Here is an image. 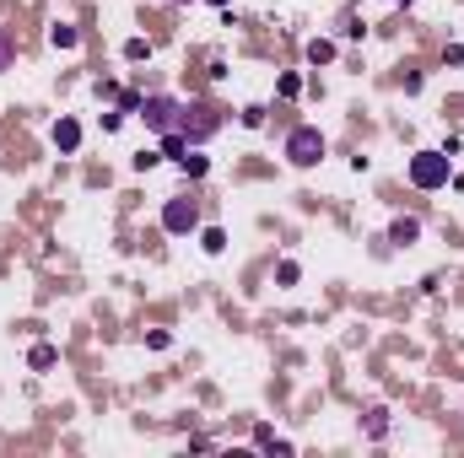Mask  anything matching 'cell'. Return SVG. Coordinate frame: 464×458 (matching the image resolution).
Instances as JSON below:
<instances>
[{
    "instance_id": "6da1fadb",
    "label": "cell",
    "mask_w": 464,
    "mask_h": 458,
    "mask_svg": "<svg viewBox=\"0 0 464 458\" xmlns=\"http://www.w3.org/2000/svg\"><path fill=\"white\" fill-rule=\"evenodd\" d=\"M318 157H324V135H318L313 124H297V130L286 135V162H292V168H313Z\"/></svg>"
},
{
    "instance_id": "7a4b0ae2",
    "label": "cell",
    "mask_w": 464,
    "mask_h": 458,
    "mask_svg": "<svg viewBox=\"0 0 464 458\" xmlns=\"http://www.w3.org/2000/svg\"><path fill=\"white\" fill-rule=\"evenodd\" d=\"M410 183L415 189H443V183H448V151H415L410 157Z\"/></svg>"
},
{
    "instance_id": "3957f363",
    "label": "cell",
    "mask_w": 464,
    "mask_h": 458,
    "mask_svg": "<svg viewBox=\"0 0 464 458\" xmlns=\"http://www.w3.org/2000/svg\"><path fill=\"white\" fill-rule=\"evenodd\" d=\"M195 221H200V205H195V200H168V205H162V227H168L173 238L195 232Z\"/></svg>"
},
{
    "instance_id": "277c9868",
    "label": "cell",
    "mask_w": 464,
    "mask_h": 458,
    "mask_svg": "<svg viewBox=\"0 0 464 458\" xmlns=\"http://www.w3.org/2000/svg\"><path fill=\"white\" fill-rule=\"evenodd\" d=\"M141 113H146V124H151V130H173V113H183L178 108V103H173V97H146V103H141Z\"/></svg>"
},
{
    "instance_id": "5b68a950",
    "label": "cell",
    "mask_w": 464,
    "mask_h": 458,
    "mask_svg": "<svg viewBox=\"0 0 464 458\" xmlns=\"http://www.w3.org/2000/svg\"><path fill=\"white\" fill-rule=\"evenodd\" d=\"M216 130V113L211 108H183V141H206Z\"/></svg>"
},
{
    "instance_id": "8992f818",
    "label": "cell",
    "mask_w": 464,
    "mask_h": 458,
    "mask_svg": "<svg viewBox=\"0 0 464 458\" xmlns=\"http://www.w3.org/2000/svg\"><path fill=\"white\" fill-rule=\"evenodd\" d=\"M54 146H60L65 157H71L76 146H81V124H76V119H60V124H54Z\"/></svg>"
},
{
    "instance_id": "52a82bcc",
    "label": "cell",
    "mask_w": 464,
    "mask_h": 458,
    "mask_svg": "<svg viewBox=\"0 0 464 458\" xmlns=\"http://www.w3.org/2000/svg\"><path fill=\"white\" fill-rule=\"evenodd\" d=\"M415 238H421V221H415V216H394L389 243H400V248H405V243H415Z\"/></svg>"
},
{
    "instance_id": "ba28073f",
    "label": "cell",
    "mask_w": 464,
    "mask_h": 458,
    "mask_svg": "<svg viewBox=\"0 0 464 458\" xmlns=\"http://www.w3.org/2000/svg\"><path fill=\"white\" fill-rule=\"evenodd\" d=\"M49 44H54V49H65V54H71V49L81 44V33H76V27H65V22H54V27H49Z\"/></svg>"
},
{
    "instance_id": "9c48e42d",
    "label": "cell",
    "mask_w": 464,
    "mask_h": 458,
    "mask_svg": "<svg viewBox=\"0 0 464 458\" xmlns=\"http://www.w3.org/2000/svg\"><path fill=\"white\" fill-rule=\"evenodd\" d=\"M27 367H33V372H49V367H54V345H44V340H38V345L27 350Z\"/></svg>"
},
{
    "instance_id": "30bf717a",
    "label": "cell",
    "mask_w": 464,
    "mask_h": 458,
    "mask_svg": "<svg viewBox=\"0 0 464 458\" xmlns=\"http://www.w3.org/2000/svg\"><path fill=\"white\" fill-rule=\"evenodd\" d=\"M178 168H183V178H206V168H211V162L200 157V151H183V157H178Z\"/></svg>"
},
{
    "instance_id": "8fae6325",
    "label": "cell",
    "mask_w": 464,
    "mask_h": 458,
    "mask_svg": "<svg viewBox=\"0 0 464 458\" xmlns=\"http://www.w3.org/2000/svg\"><path fill=\"white\" fill-rule=\"evenodd\" d=\"M308 60H313V65H330V60H335V44H330V38H313V44H308Z\"/></svg>"
},
{
    "instance_id": "7c38bea8",
    "label": "cell",
    "mask_w": 464,
    "mask_h": 458,
    "mask_svg": "<svg viewBox=\"0 0 464 458\" xmlns=\"http://www.w3.org/2000/svg\"><path fill=\"white\" fill-rule=\"evenodd\" d=\"M162 151H168V157H183V151H189L183 130H162Z\"/></svg>"
},
{
    "instance_id": "4fadbf2b",
    "label": "cell",
    "mask_w": 464,
    "mask_h": 458,
    "mask_svg": "<svg viewBox=\"0 0 464 458\" xmlns=\"http://www.w3.org/2000/svg\"><path fill=\"white\" fill-rule=\"evenodd\" d=\"M200 248H206V253H221V248H227V232H221V227H206V232H200Z\"/></svg>"
},
{
    "instance_id": "5bb4252c",
    "label": "cell",
    "mask_w": 464,
    "mask_h": 458,
    "mask_svg": "<svg viewBox=\"0 0 464 458\" xmlns=\"http://www.w3.org/2000/svg\"><path fill=\"white\" fill-rule=\"evenodd\" d=\"M124 60H151V44L146 38H130V44H124Z\"/></svg>"
},
{
    "instance_id": "9a60e30c",
    "label": "cell",
    "mask_w": 464,
    "mask_h": 458,
    "mask_svg": "<svg viewBox=\"0 0 464 458\" xmlns=\"http://www.w3.org/2000/svg\"><path fill=\"white\" fill-rule=\"evenodd\" d=\"M383 432H389V410H373L367 415V437H383Z\"/></svg>"
},
{
    "instance_id": "2e32d148",
    "label": "cell",
    "mask_w": 464,
    "mask_h": 458,
    "mask_svg": "<svg viewBox=\"0 0 464 458\" xmlns=\"http://www.w3.org/2000/svg\"><path fill=\"white\" fill-rule=\"evenodd\" d=\"M297 275H303V270H297V259H286V265L276 270V280H281V286H297Z\"/></svg>"
},
{
    "instance_id": "e0dca14e",
    "label": "cell",
    "mask_w": 464,
    "mask_h": 458,
    "mask_svg": "<svg viewBox=\"0 0 464 458\" xmlns=\"http://www.w3.org/2000/svg\"><path fill=\"white\" fill-rule=\"evenodd\" d=\"M141 103H146L141 92H124V97H119V113H141Z\"/></svg>"
},
{
    "instance_id": "ac0fdd59",
    "label": "cell",
    "mask_w": 464,
    "mask_h": 458,
    "mask_svg": "<svg viewBox=\"0 0 464 458\" xmlns=\"http://www.w3.org/2000/svg\"><path fill=\"white\" fill-rule=\"evenodd\" d=\"M276 92H281V97H297V92H303V76H281V86H276Z\"/></svg>"
},
{
    "instance_id": "d6986e66",
    "label": "cell",
    "mask_w": 464,
    "mask_h": 458,
    "mask_svg": "<svg viewBox=\"0 0 464 458\" xmlns=\"http://www.w3.org/2000/svg\"><path fill=\"white\" fill-rule=\"evenodd\" d=\"M11 60H16V49H11V38L0 33V71H11Z\"/></svg>"
},
{
    "instance_id": "ffe728a7",
    "label": "cell",
    "mask_w": 464,
    "mask_h": 458,
    "mask_svg": "<svg viewBox=\"0 0 464 458\" xmlns=\"http://www.w3.org/2000/svg\"><path fill=\"white\" fill-rule=\"evenodd\" d=\"M146 345H151V350H168V345H173V335H168V329H151Z\"/></svg>"
},
{
    "instance_id": "44dd1931",
    "label": "cell",
    "mask_w": 464,
    "mask_h": 458,
    "mask_svg": "<svg viewBox=\"0 0 464 458\" xmlns=\"http://www.w3.org/2000/svg\"><path fill=\"white\" fill-rule=\"evenodd\" d=\"M157 162H162L157 151H141V157H135V173H151V168H157Z\"/></svg>"
},
{
    "instance_id": "7402d4cb",
    "label": "cell",
    "mask_w": 464,
    "mask_h": 458,
    "mask_svg": "<svg viewBox=\"0 0 464 458\" xmlns=\"http://www.w3.org/2000/svg\"><path fill=\"white\" fill-rule=\"evenodd\" d=\"M211 6H227V0H211Z\"/></svg>"
},
{
    "instance_id": "603a6c76",
    "label": "cell",
    "mask_w": 464,
    "mask_h": 458,
    "mask_svg": "<svg viewBox=\"0 0 464 458\" xmlns=\"http://www.w3.org/2000/svg\"><path fill=\"white\" fill-rule=\"evenodd\" d=\"M400 6H410V0H400Z\"/></svg>"
}]
</instances>
